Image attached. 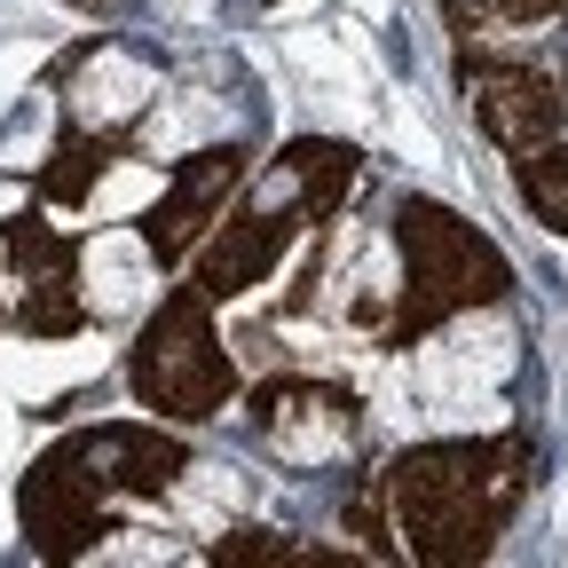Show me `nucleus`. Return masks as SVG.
<instances>
[{
	"instance_id": "423d86ee",
	"label": "nucleus",
	"mask_w": 568,
	"mask_h": 568,
	"mask_svg": "<svg viewBox=\"0 0 568 568\" xmlns=\"http://www.w3.org/2000/svg\"><path fill=\"white\" fill-rule=\"evenodd\" d=\"M237 403H245L253 443L276 466H332L364 443V395L339 379H316V372H268V379L237 387Z\"/></svg>"
},
{
	"instance_id": "7ed1b4c3",
	"label": "nucleus",
	"mask_w": 568,
	"mask_h": 568,
	"mask_svg": "<svg viewBox=\"0 0 568 568\" xmlns=\"http://www.w3.org/2000/svg\"><path fill=\"white\" fill-rule=\"evenodd\" d=\"M190 474V443L159 435V426H95L71 435L63 450H48L24 481V529L40 537V552L71 560L111 537V506L119 497H166Z\"/></svg>"
},
{
	"instance_id": "1a4fd4ad",
	"label": "nucleus",
	"mask_w": 568,
	"mask_h": 568,
	"mask_svg": "<svg viewBox=\"0 0 568 568\" xmlns=\"http://www.w3.org/2000/svg\"><path fill=\"white\" fill-rule=\"evenodd\" d=\"M9 245H17L32 293H40V301L24 308V324H32L40 339H71V332L88 324V301H80V237H48V222L17 213V222H9Z\"/></svg>"
},
{
	"instance_id": "f257e3e1",
	"label": "nucleus",
	"mask_w": 568,
	"mask_h": 568,
	"mask_svg": "<svg viewBox=\"0 0 568 568\" xmlns=\"http://www.w3.org/2000/svg\"><path fill=\"white\" fill-rule=\"evenodd\" d=\"M537 474H545V450H537L529 426H506V435H435V443L395 450L379 466L395 560H418V568L489 560L497 537L514 529V514L529 506Z\"/></svg>"
},
{
	"instance_id": "f8f14e48",
	"label": "nucleus",
	"mask_w": 568,
	"mask_h": 568,
	"mask_svg": "<svg viewBox=\"0 0 568 568\" xmlns=\"http://www.w3.org/2000/svg\"><path fill=\"white\" fill-rule=\"evenodd\" d=\"M514 197L529 205L537 230H552V237L568 245V142H560V134L545 142V151H521V159H514Z\"/></svg>"
},
{
	"instance_id": "20e7f679",
	"label": "nucleus",
	"mask_w": 568,
	"mask_h": 568,
	"mask_svg": "<svg viewBox=\"0 0 568 568\" xmlns=\"http://www.w3.org/2000/svg\"><path fill=\"white\" fill-rule=\"evenodd\" d=\"M395 253H403V284H395V308L372 324L379 347H418L426 332L458 324L466 308H497L514 293V261L489 230H474L458 205L443 197H403L395 205Z\"/></svg>"
},
{
	"instance_id": "6e6552de",
	"label": "nucleus",
	"mask_w": 568,
	"mask_h": 568,
	"mask_svg": "<svg viewBox=\"0 0 568 568\" xmlns=\"http://www.w3.org/2000/svg\"><path fill=\"white\" fill-rule=\"evenodd\" d=\"M245 174H253V142H205V151L174 159L166 197L142 213V245H151V261L159 268H182L205 245V230L222 222V205L245 190Z\"/></svg>"
},
{
	"instance_id": "9d476101",
	"label": "nucleus",
	"mask_w": 568,
	"mask_h": 568,
	"mask_svg": "<svg viewBox=\"0 0 568 568\" xmlns=\"http://www.w3.org/2000/svg\"><path fill=\"white\" fill-rule=\"evenodd\" d=\"M205 560H213V568H339V560H364V552H355V545H308V537H293V529L245 521V529H222V537H213Z\"/></svg>"
},
{
	"instance_id": "39448f33",
	"label": "nucleus",
	"mask_w": 568,
	"mask_h": 568,
	"mask_svg": "<svg viewBox=\"0 0 568 568\" xmlns=\"http://www.w3.org/2000/svg\"><path fill=\"white\" fill-rule=\"evenodd\" d=\"M126 387L142 410L159 418H222L237 403V355L222 339V324H213V301L197 293V284H174V293L151 308V324L134 332V355H126Z\"/></svg>"
},
{
	"instance_id": "4468645a",
	"label": "nucleus",
	"mask_w": 568,
	"mask_h": 568,
	"mask_svg": "<svg viewBox=\"0 0 568 568\" xmlns=\"http://www.w3.org/2000/svg\"><path fill=\"white\" fill-rule=\"evenodd\" d=\"M80 9H119V0H80Z\"/></svg>"
},
{
	"instance_id": "9b49d317",
	"label": "nucleus",
	"mask_w": 568,
	"mask_h": 568,
	"mask_svg": "<svg viewBox=\"0 0 568 568\" xmlns=\"http://www.w3.org/2000/svg\"><path fill=\"white\" fill-rule=\"evenodd\" d=\"M126 151H134V126L111 119V126L88 134V119L71 111V126H63V142H55V166H48L40 182H48V197H95V182H103Z\"/></svg>"
},
{
	"instance_id": "0eeeda50",
	"label": "nucleus",
	"mask_w": 568,
	"mask_h": 568,
	"mask_svg": "<svg viewBox=\"0 0 568 568\" xmlns=\"http://www.w3.org/2000/svg\"><path fill=\"white\" fill-rule=\"evenodd\" d=\"M450 71H458V95H466L474 126L489 134V151L521 159V151H545V142L568 126V80L545 71V63H529V55H497L481 40H458Z\"/></svg>"
},
{
	"instance_id": "ddd939ff",
	"label": "nucleus",
	"mask_w": 568,
	"mask_h": 568,
	"mask_svg": "<svg viewBox=\"0 0 568 568\" xmlns=\"http://www.w3.org/2000/svg\"><path fill=\"white\" fill-rule=\"evenodd\" d=\"M568 0H443V24L458 40H489V32H529V24H560Z\"/></svg>"
},
{
	"instance_id": "f03ea898",
	"label": "nucleus",
	"mask_w": 568,
	"mask_h": 568,
	"mask_svg": "<svg viewBox=\"0 0 568 568\" xmlns=\"http://www.w3.org/2000/svg\"><path fill=\"white\" fill-rule=\"evenodd\" d=\"M355 182H364V151H355V142H332V134L284 142L261 174H245V190L222 205V222L190 253V284L213 308L245 301L253 284H268L284 268V253L301 237L332 230V213L355 197Z\"/></svg>"
}]
</instances>
